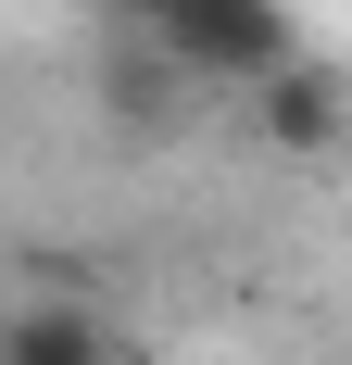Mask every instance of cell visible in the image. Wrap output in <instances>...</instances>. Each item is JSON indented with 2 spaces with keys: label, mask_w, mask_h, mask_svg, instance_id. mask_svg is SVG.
I'll list each match as a JSON object with an SVG mask.
<instances>
[{
  "label": "cell",
  "mask_w": 352,
  "mask_h": 365,
  "mask_svg": "<svg viewBox=\"0 0 352 365\" xmlns=\"http://www.w3.org/2000/svg\"><path fill=\"white\" fill-rule=\"evenodd\" d=\"M113 26L151 38L189 88H277L302 63V26H289V0H113Z\"/></svg>",
  "instance_id": "cell-1"
},
{
  "label": "cell",
  "mask_w": 352,
  "mask_h": 365,
  "mask_svg": "<svg viewBox=\"0 0 352 365\" xmlns=\"http://www.w3.org/2000/svg\"><path fill=\"white\" fill-rule=\"evenodd\" d=\"M88 88H101V113L126 126V139H176V126H189V76H176L151 38H113Z\"/></svg>",
  "instance_id": "cell-2"
},
{
  "label": "cell",
  "mask_w": 352,
  "mask_h": 365,
  "mask_svg": "<svg viewBox=\"0 0 352 365\" xmlns=\"http://www.w3.org/2000/svg\"><path fill=\"white\" fill-rule=\"evenodd\" d=\"M0 365H126V340L88 315V302H26L13 315V353Z\"/></svg>",
  "instance_id": "cell-4"
},
{
  "label": "cell",
  "mask_w": 352,
  "mask_h": 365,
  "mask_svg": "<svg viewBox=\"0 0 352 365\" xmlns=\"http://www.w3.org/2000/svg\"><path fill=\"white\" fill-rule=\"evenodd\" d=\"M13 315H26V302H0V353H13Z\"/></svg>",
  "instance_id": "cell-5"
},
{
  "label": "cell",
  "mask_w": 352,
  "mask_h": 365,
  "mask_svg": "<svg viewBox=\"0 0 352 365\" xmlns=\"http://www.w3.org/2000/svg\"><path fill=\"white\" fill-rule=\"evenodd\" d=\"M252 126H264V151H340V126H352V101L327 88L315 63H289L277 88H252Z\"/></svg>",
  "instance_id": "cell-3"
}]
</instances>
